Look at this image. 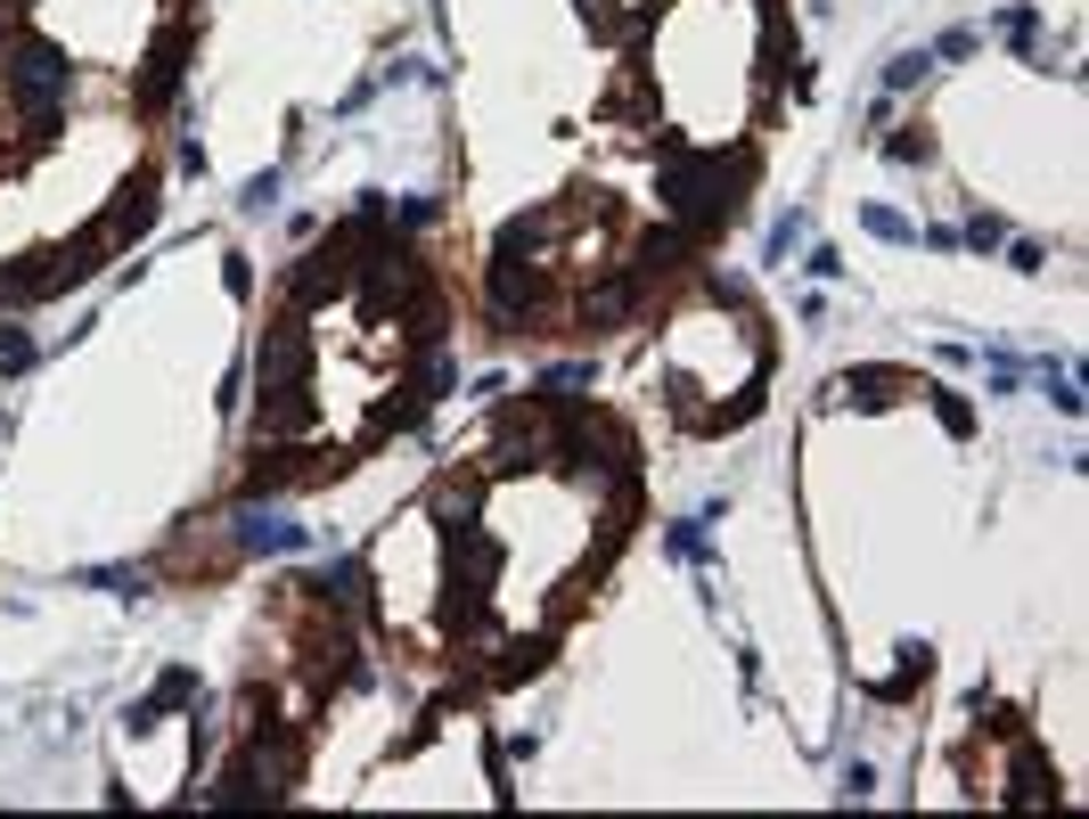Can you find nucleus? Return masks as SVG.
Here are the masks:
<instances>
[{
	"instance_id": "f257e3e1",
	"label": "nucleus",
	"mask_w": 1089,
	"mask_h": 819,
	"mask_svg": "<svg viewBox=\"0 0 1089 819\" xmlns=\"http://www.w3.org/2000/svg\"><path fill=\"white\" fill-rule=\"evenodd\" d=\"M639 516L631 434L590 402L500 410L393 533L427 541L418 582H377V632L468 680H525Z\"/></svg>"
},
{
	"instance_id": "f03ea898",
	"label": "nucleus",
	"mask_w": 1089,
	"mask_h": 819,
	"mask_svg": "<svg viewBox=\"0 0 1089 819\" xmlns=\"http://www.w3.org/2000/svg\"><path fill=\"white\" fill-rule=\"evenodd\" d=\"M451 393L443 279L377 214L345 222L287 279L255 361L246 492H296L418 427Z\"/></svg>"
},
{
	"instance_id": "7ed1b4c3",
	"label": "nucleus",
	"mask_w": 1089,
	"mask_h": 819,
	"mask_svg": "<svg viewBox=\"0 0 1089 819\" xmlns=\"http://www.w3.org/2000/svg\"><path fill=\"white\" fill-rule=\"evenodd\" d=\"M869 229H876V238H893V246H910V222L885 214V205H869Z\"/></svg>"
}]
</instances>
